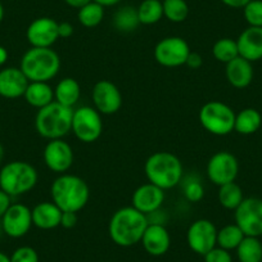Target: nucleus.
I'll use <instances>...</instances> for the list:
<instances>
[{"label":"nucleus","instance_id":"nucleus-49","mask_svg":"<svg viewBox=\"0 0 262 262\" xmlns=\"http://www.w3.org/2000/svg\"><path fill=\"white\" fill-rule=\"evenodd\" d=\"M2 234H3V228H2V223H0V238H2Z\"/></svg>","mask_w":262,"mask_h":262},{"label":"nucleus","instance_id":"nucleus-39","mask_svg":"<svg viewBox=\"0 0 262 262\" xmlns=\"http://www.w3.org/2000/svg\"><path fill=\"white\" fill-rule=\"evenodd\" d=\"M202 64H203L202 55L196 52H190L188 59H186L185 66H188L189 69H191V70H198L202 67Z\"/></svg>","mask_w":262,"mask_h":262},{"label":"nucleus","instance_id":"nucleus-24","mask_svg":"<svg viewBox=\"0 0 262 262\" xmlns=\"http://www.w3.org/2000/svg\"><path fill=\"white\" fill-rule=\"evenodd\" d=\"M81 97V86L77 80L64 77L54 88V100L66 107L74 108Z\"/></svg>","mask_w":262,"mask_h":262},{"label":"nucleus","instance_id":"nucleus-3","mask_svg":"<svg viewBox=\"0 0 262 262\" xmlns=\"http://www.w3.org/2000/svg\"><path fill=\"white\" fill-rule=\"evenodd\" d=\"M148 183L155 184L163 190H168L183 180V163L171 152H156L148 157L144 165Z\"/></svg>","mask_w":262,"mask_h":262},{"label":"nucleus","instance_id":"nucleus-13","mask_svg":"<svg viewBox=\"0 0 262 262\" xmlns=\"http://www.w3.org/2000/svg\"><path fill=\"white\" fill-rule=\"evenodd\" d=\"M0 223L6 235L14 239L22 238L34 226L31 208L22 203H12L8 211L0 219Z\"/></svg>","mask_w":262,"mask_h":262},{"label":"nucleus","instance_id":"nucleus-18","mask_svg":"<svg viewBox=\"0 0 262 262\" xmlns=\"http://www.w3.org/2000/svg\"><path fill=\"white\" fill-rule=\"evenodd\" d=\"M30 81L19 67H6L0 70V97L17 99L25 95Z\"/></svg>","mask_w":262,"mask_h":262},{"label":"nucleus","instance_id":"nucleus-2","mask_svg":"<svg viewBox=\"0 0 262 262\" xmlns=\"http://www.w3.org/2000/svg\"><path fill=\"white\" fill-rule=\"evenodd\" d=\"M52 202L62 212L79 213L90 200V189L86 181L77 175L62 173L50 186Z\"/></svg>","mask_w":262,"mask_h":262},{"label":"nucleus","instance_id":"nucleus-44","mask_svg":"<svg viewBox=\"0 0 262 262\" xmlns=\"http://www.w3.org/2000/svg\"><path fill=\"white\" fill-rule=\"evenodd\" d=\"M95 3L100 4L102 7L107 8V7H115L117 6L118 3H121V0H93Z\"/></svg>","mask_w":262,"mask_h":262},{"label":"nucleus","instance_id":"nucleus-25","mask_svg":"<svg viewBox=\"0 0 262 262\" xmlns=\"http://www.w3.org/2000/svg\"><path fill=\"white\" fill-rule=\"evenodd\" d=\"M262 123V116L254 108H244L235 115V125L234 131L241 135L254 134Z\"/></svg>","mask_w":262,"mask_h":262},{"label":"nucleus","instance_id":"nucleus-15","mask_svg":"<svg viewBox=\"0 0 262 262\" xmlns=\"http://www.w3.org/2000/svg\"><path fill=\"white\" fill-rule=\"evenodd\" d=\"M92 99L94 108L100 115H115L122 107V94L110 80H100L94 85Z\"/></svg>","mask_w":262,"mask_h":262},{"label":"nucleus","instance_id":"nucleus-4","mask_svg":"<svg viewBox=\"0 0 262 262\" xmlns=\"http://www.w3.org/2000/svg\"><path fill=\"white\" fill-rule=\"evenodd\" d=\"M19 69L30 82H49L60 70V58L52 48H32L21 58Z\"/></svg>","mask_w":262,"mask_h":262},{"label":"nucleus","instance_id":"nucleus-12","mask_svg":"<svg viewBox=\"0 0 262 262\" xmlns=\"http://www.w3.org/2000/svg\"><path fill=\"white\" fill-rule=\"evenodd\" d=\"M239 173V162L233 153L220 150L210 158L207 163V176L215 185L233 183Z\"/></svg>","mask_w":262,"mask_h":262},{"label":"nucleus","instance_id":"nucleus-8","mask_svg":"<svg viewBox=\"0 0 262 262\" xmlns=\"http://www.w3.org/2000/svg\"><path fill=\"white\" fill-rule=\"evenodd\" d=\"M71 131L82 143H94L103 133L102 115L94 107L82 105L74 110Z\"/></svg>","mask_w":262,"mask_h":262},{"label":"nucleus","instance_id":"nucleus-34","mask_svg":"<svg viewBox=\"0 0 262 262\" xmlns=\"http://www.w3.org/2000/svg\"><path fill=\"white\" fill-rule=\"evenodd\" d=\"M244 18L252 27H262V0H251L243 8Z\"/></svg>","mask_w":262,"mask_h":262},{"label":"nucleus","instance_id":"nucleus-32","mask_svg":"<svg viewBox=\"0 0 262 262\" xmlns=\"http://www.w3.org/2000/svg\"><path fill=\"white\" fill-rule=\"evenodd\" d=\"M212 55L216 60L221 63H229L236 57H239L238 45L236 40L230 39V37H223L219 39L212 47Z\"/></svg>","mask_w":262,"mask_h":262},{"label":"nucleus","instance_id":"nucleus-9","mask_svg":"<svg viewBox=\"0 0 262 262\" xmlns=\"http://www.w3.org/2000/svg\"><path fill=\"white\" fill-rule=\"evenodd\" d=\"M190 52L185 39L180 36H167L160 40L156 45L155 59L163 67L175 69L185 64Z\"/></svg>","mask_w":262,"mask_h":262},{"label":"nucleus","instance_id":"nucleus-6","mask_svg":"<svg viewBox=\"0 0 262 262\" xmlns=\"http://www.w3.org/2000/svg\"><path fill=\"white\" fill-rule=\"evenodd\" d=\"M39 173L25 161H12L0 168V189L11 196L24 195L36 186Z\"/></svg>","mask_w":262,"mask_h":262},{"label":"nucleus","instance_id":"nucleus-1","mask_svg":"<svg viewBox=\"0 0 262 262\" xmlns=\"http://www.w3.org/2000/svg\"><path fill=\"white\" fill-rule=\"evenodd\" d=\"M148 225V216L133 206H128L113 213L108 224V233L113 243L117 246L133 247L142 242Z\"/></svg>","mask_w":262,"mask_h":262},{"label":"nucleus","instance_id":"nucleus-38","mask_svg":"<svg viewBox=\"0 0 262 262\" xmlns=\"http://www.w3.org/2000/svg\"><path fill=\"white\" fill-rule=\"evenodd\" d=\"M79 216L76 212H62L60 217V226L64 229H72L77 225Z\"/></svg>","mask_w":262,"mask_h":262},{"label":"nucleus","instance_id":"nucleus-40","mask_svg":"<svg viewBox=\"0 0 262 262\" xmlns=\"http://www.w3.org/2000/svg\"><path fill=\"white\" fill-rule=\"evenodd\" d=\"M74 26L70 22H59L58 24V34L59 39H69L74 35Z\"/></svg>","mask_w":262,"mask_h":262},{"label":"nucleus","instance_id":"nucleus-36","mask_svg":"<svg viewBox=\"0 0 262 262\" xmlns=\"http://www.w3.org/2000/svg\"><path fill=\"white\" fill-rule=\"evenodd\" d=\"M9 257L11 262H39V253L29 246L19 247Z\"/></svg>","mask_w":262,"mask_h":262},{"label":"nucleus","instance_id":"nucleus-20","mask_svg":"<svg viewBox=\"0 0 262 262\" xmlns=\"http://www.w3.org/2000/svg\"><path fill=\"white\" fill-rule=\"evenodd\" d=\"M239 57L256 62L262 59V27H247L236 39Z\"/></svg>","mask_w":262,"mask_h":262},{"label":"nucleus","instance_id":"nucleus-19","mask_svg":"<svg viewBox=\"0 0 262 262\" xmlns=\"http://www.w3.org/2000/svg\"><path fill=\"white\" fill-rule=\"evenodd\" d=\"M143 248L148 254L153 257H160L167 253L171 246V236L167 229L161 223H149L143 235Z\"/></svg>","mask_w":262,"mask_h":262},{"label":"nucleus","instance_id":"nucleus-21","mask_svg":"<svg viewBox=\"0 0 262 262\" xmlns=\"http://www.w3.org/2000/svg\"><path fill=\"white\" fill-rule=\"evenodd\" d=\"M225 75L231 86L236 88V89H244L253 80L252 62L242 57H236L231 62L226 63Z\"/></svg>","mask_w":262,"mask_h":262},{"label":"nucleus","instance_id":"nucleus-45","mask_svg":"<svg viewBox=\"0 0 262 262\" xmlns=\"http://www.w3.org/2000/svg\"><path fill=\"white\" fill-rule=\"evenodd\" d=\"M8 50H7L3 45H0V67H3V66L6 64L7 60H8Z\"/></svg>","mask_w":262,"mask_h":262},{"label":"nucleus","instance_id":"nucleus-22","mask_svg":"<svg viewBox=\"0 0 262 262\" xmlns=\"http://www.w3.org/2000/svg\"><path fill=\"white\" fill-rule=\"evenodd\" d=\"M32 224L41 230H53L60 226L62 211L53 202H40L31 210Z\"/></svg>","mask_w":262,"mask_h":262},{"label":"nucleus","instance_id":"nucleus-26","mask_svg":"<svg viewBox=\"0 0 262 262\" xmlns=\"http://www.w3.org/2000/svg\"><path fill=\"white\" fill-rule=\"evenodd\" d=\"M235 251L239 262H262V243L256 236H244Z\"/></svg>","mask_w":262,"mask_h":262},{"label":"nucleus","instance_id":"nucleus-27","mask_svg":"<svg viewBox=\"0 0 262 262\" xmlns=\"http://www.w3.org/2000/svg\"><path fill=\"white\" fill-rule=\"evenodd\" d=\"M243 200V190L235 181L219 186V202L226 210L235 211Z\"/></svg>","mask_w":262,"mask_h":262},{"label":"nucleus","instance_id":"nucleus-30","mask_svg":"<svg viewBox=\"0 0 262 262\" xmlns=\"http://www.w3.org/2000/svg\"><path fill=\"white\" fill-rule=\"evenodd\" d=\"M244 236L246 235L236 224H229L217 230V247L230 252L238 248Z\"/></svg>","mask_w":262,"mask_h":262},{"label":"nucleus","instance_id":"nucleus-35","mask_svg":"<svg viewBox=\"0 0 262 262\" xmlns=\"http://www.w3.org/2000/svg\"><path fill=\"white\" fill-rule=\"evenodd\" d=\"M183 191L186 200L193 203L200 202L203 196H205V188L201 184V181L198 180L185 181V184L183 186Z\"/></svg>","mask_w":262,"mask_h":262},{"label":"nucleus","instance_id":"nucleus-28","mask_svg":"<svg viewBox=\"0 0 262 262\" xmlns=\"http://www.w3.org/2000/svg\"><path fill=\"white\" fill-rule=\"evenodd\" d=\"M140 25H155L163 17V7L161 0H143L137 8Z\"/></svg>","mask_w":262,"mask_h":262},{"label":"nucleus","instance_id":"nucleus-14","mask_svg":"<svg viewBox=\"0 0 262 262\" xmlns=\"http://www.w3.org/2000/svg\"><path fill=\"white\" fill-rule=\"evenodd\" d=\"M44 163L55 173H66L74 165V149L63 139L49 140L42 152Z\"/></svg>","mask_w":262,"mask_h":262},{"label":"nucleus","instance_id":"nucleus-5","mask_svg":"<svg viewBox=\"0 0 262 262\" xmlns=\"http://www.w3.org/2000/svg\"><path fill=\"white\" fill-rule=\"evenodd\" d=\"M74 108L66 107L54 100L47 107L37 110L35 128L37 134L48 140L63 139L71 133Z\"/></svg>","mask_w":262,"mask_h":262},{"label":"nucleus","instance_id":"nucleus-42","mask_svg":"<svg viewBox=\"0 0 262 262\" xmlns=\"http://www.w3.org/2000/svg\"><path fill=\"white\" fill-rule=\"evenodd\" d=\"M249 2H251V0H221V3H223L224 6L229 7V8H235V9L244 8Z\"/></svg>","mask_w":262,"mask_h":262},{"label":"nucleus","instance_id":"nucleus-17","mask_svg":"<svg viewBox=\"0 0 262 262\" xmlns=\"http://www.w3.org/2000/svg\"><path fill=\"white\" fill-rule=\"evenodd\" d=\"M163 202H165V190L152 183L138 186L131 196V203H133L131 206L147 216L157 212Z\"/></svg>","mask_w":262,"mask_h":262},{"label":"nucleus","instance_id":"nucleus-48","mask_svg":"<svg viewBox=\"0 0 262 262\" xmlns=\"http://www.w3.org/2000/svg\"><path fill=\"white\" fill-rule=\"evenodd\" d=\"M4 18V7L3 4H2V2H0V22L3 21Z\"/></svg>","mask_w":262,"mask_h":262},{"label":"nucleus","instance_id":"nucleus-33","mask_svg":"<svg viewBox=\"0 0 262 262\" xmlns=\"http://www.w3.org/2000/svg\"><path fill=\"white\" fill-rule=\"evenodd\" d=\"M163 17L172 24H180L188 18L189 6L185 0H163Z\"/></svg>","mask_w":262,"mask_h":262},{"label":"nucleus","instance_id":"nucleus-47","mask_svg":"<svg viewBox=\"0 0 262 262\" xmlns=\"http://www.w3.org/2000/svg\"><path fill=\"white\" fill-rule=\"evenodd\" d=\"M4 156H6V152H4V147H3V144L0 143V166H2V163H3Z\"/></svg>","mask_w":262,"mask_h":262},{"label":"nucleus","instance_id":"nucleus-11","mask_svg":"<svg viewBox=\"0 0 262 262\" xmlns=\"http://www.w3.org/2000/svg\"><path fill=\"white\" fill-rule=\"evenodd\" d=\"M234 219L244 235L259 238L262 235V200L254 196L244 198L234 211Z\"/></svg>","mask_w":262,"mask_h":262},{"label":"nucleus","instance_id":"nucleus-46","mask_svg":"<svg viewBox=\"0 0 262 262\" xmlns=\"http://www.w3.org/2000/svg\"><path fill=\"white\" fill-rule=\"evenodd\" d=\"M0 262H11V257L7 256L3 252H0Z\"/></svg>","mask_w":262,"mask_h":262},{"label":"nucleus","instance_id":"nucleus-10","mask_svg":"<svg viewBox=\"0 0 262 262\" xmlns=\"http://www.w3.org/2000/svg\"><path fill=\"white\" fill-rule=\"evenodd\" d=\"M186 242L194 253L205 256L217 246V228L207 219H200L189 225Z\"/></svg>","mask_w":262,"mask_h":262},{"label":"nucleus","instance_id":"nucleus-41","mask_svg":"<svg viewBox=\"0 0 262 262\" xmlns=\"http://www.w3.org/2000/svg\"><path fill=\"white\" fill-rule=\"evenodd\" d=\"M12 205V196L0 189V219L3 217L4 213L8 211Z\"/></svg>","mask_w":262,"mask_h":262},{"label":"nucleus","instance_id":"nucleus-43","mask_svg":"<svg viewBox=\"0 0 262 262\" xmlns=\"http://www.w3.org/2000/svg\"><path fill=\"white\" fill-rule=\"evenodd\" d=\"M90 2H93V0H64V3L67 4V6L72 7V8H76V9L82 8L84 6L89 4Z\"/></svg>","mask_w":262,"mask_h":262},{"label":"nucleus","instance_id":"nucleus-16","mask_svg":"<svg viewBox=\"0 0 262 262\" xmlns=\"http://www.w3.org/2000/svg\"><path fill=\"white\" fill-rule=\"evenodd\" d=\"M26 39L32 48H52L59 39L58 22L50 17H39L29 25Z\"/></svg>","mask_w":262,"mask_h":262},{"label":"nucleus","instance_id":"nucleus-7","mask_svg":"<svg viewBox=\"0 0 262 262\" xmlns=\"http://www.w3.org/2000/svg\"><path fill=\"white\" fill-rule=\"evenodd\" d=\"M236 113L220 100H211L200 110V122L202 127L216 137H225L234 131Z\"/></svg>","mask_w":262,"mask_h":262},{"label":"nucleus","instance_id":"nucleus-23","mask_svg":"<svg viewBox=\"0 0 262 262\" xmlns=\"http://www.w3.org/2000/svg\"><path fill=\"white\" fill-rule=\"evenodd\" d=\"M24 98L27 104L41 110L54 102V89L50 86L49 82H30Z\"/></svg>","mask_w":262,"mask_h":262},{"label":"nucleus","instance_id":"nucleus-37","mask_svg":"<svg viewBox=\"0 0 262 262\" xmlns=\"http://www.w3.org/2000/svg\"><path fill=\"white\" fill-rule=\"evenodd\" d=\"M203 257H205V262H233V257H231L230 252L217 246L211 249Z\"/></svg>","mask_w":262,"mask_h":262},{"label":"nucleus","instance_id":"nucleus-31","mask_svg":"<svg viewBox=\"0 0 262 262\" xmlns=\"http://www.w3.org/2000/svg\"><path fill=\"white\" fill-rule=\"evenodd\" d=\"M79 22L86 29H94L104 18V7L95 2H90L89 4L84 6L79 9L77 13Z\"/></svg>","mask_w":262,"mask_h":262},{"label":"nucleus","instance_id":"nucleus-29","mask_svg":"<svg viewBox=\"0 0 262 262\" xmlns=\"http://www.w3.org/2000/svg\"><path fill=\"white\" fill-rule=\"evenodd\" d=\"M113 25H115V29L121 32L135 31L140 25L137 8L125 6L118 9L113 16Z\"/></svg>","mask_w":262,"mask_h":262}]
</instances>
